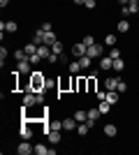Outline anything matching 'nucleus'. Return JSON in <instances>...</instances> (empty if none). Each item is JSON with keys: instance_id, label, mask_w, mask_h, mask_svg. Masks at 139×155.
<instances>
[{"instance_id": "1", "label": "nucleus", "mask_w": 139, "mask_h": 155, "mask_svg": "<svg viewBox=\"0 0 139 155\" xmlns=\"http://www.w3.org/2000/svg\"><path fill=\"white\" fill-rule=\"evenodd\" d=\"M30 88H33L35 93L46 91V79H44L42 72H33V74H30Z\"/></svg>"}, {"instance_id": "2", "label": "nucleus", "mask_w": 139, "mask_h": 155, "mask_svg": "<svg viewBox=\"0 0 139 155\" xmlns=\"http://www.w3.org/2000/svg\"><path fill=\"white\" fill-rule=\"evenodd\" d=\"M40 30H42V28H40ZM53 42H58V37H56V32H53V30H46V32L42 30V44L51 46Z\"/></svg>"}, {"instance_id": "3", "label": "nucleus", "mask_w": 139, "mask_h": 155, "mask_svg": "<svg viewBox=\"0 0 139 155\" xmlns=\"http://www.w3.org/2000/svg\"><path fill=\"white\" fill-rule=\"evenodd\" d=\"M16 153H19V155H30V153H35V146H30V143H28V139H23V141L19 143Z\"/></svg>"}, {"instance_id": "4", "label": "nucleus", "mask_w": 139, "mask_h": 155, "mask_svg": "<svg viewBox=\"0 0 139 155\" xmlns=\"http://www.w3.org/2000/svg\"><path fill=\"white\" fill-rule=\"evenodd\" d=\"M86 56H88V58H93V60L98 58V56H102V44H98V42L91 44V46H88V51H86Z\"/></svg>"}, {"instance_id": "5", "label": "nucleus", "mask_w": 139, "mask_h": 155, "mask_svg": "<svg viewBox=\"0 0 139 155\" xmlns=\"http://www.w3.org/2000/svg\"><path fill=\"white\" fill-rule=\"evenodd\" d=\"M30 65H33V63H30L28 58H23V60H16V70H19L21 74H33V72H30Z\"/></svg>"}, {"instance_id": "6", "label": "nucleus", "mask_w": 139, "mask_h": 155, "mask_svg": "<svg viewBox=\"0 0 139 155\" xmlns=\"http://www.w3.org/2000/svg\"><path fill=\"white\" fill-rule=\"evenodd\" d=\"M19 134H21V139H30V137H33V130H30V120H26V118H23V125H21Z\"/></svg>"}, {"instance_id": "7", "label": "nucleus", "mask_w": 139, "mask_h": 155, "mask_svg": "<svg viewBox=\"0 0 139 155\" xmlns=\"http://www.w3.org/2000/svg\"><path fill=\"white\" fill-rule=\"evenodd\" d=\"M0 30L2 32H16L19 30V23H16V21H2V23H0Z\"/></svg>"}, {"instance_id": "8", "label": "nucleus", "mask_w": 139, "mask_h": 155, "mask_svg": "<svg viewBox=\"0 0 139 155\" xmlns=\"http://www.w3.org/2000/svg\"><path fill=\"white\" fill-rule=\"evenodd\" d=\"M86 51H88V46L84 44V42H79V44H74V46H72V56H77V58L86 56Z\"/></svg>"}, {"instance_id": "9", "label": "nucleus", "mask_w": 139, "mask_h": 155, "mask_svg": "<svg viewBox=\"0 0 139 155\" xmlns=\"http://www.w3.org/2000/svg\"><path fill=\"white\" fill-rule=\"evenodd\" d=\"M118 81H121L118 74H116V77H107V79H104V88H107V91H116Z\"/></svg>"}, {"instance_id": "10", "label": "nucleus", "mask_w": 139, "mask_h": 155, "mask_svg": "<svg viewBox=\"0 0 139 155\" xmlns=\"http://www.w3.org/2000/svg\"><path fill=\"white\" fill-rule=\"evenodd\" d=\"M77 118H65L63 120V130H67V132H77Z\"/></svg>"}, {"instance_id": "11", "label": "nucleus", "mask_w": 139, "mask_h": 155, "mask_svg": "<svg viewBox=\"0 0 139 155\" xmlns=\"http://www.w3.org/2000/svg\"><path fill=\"white\" fill-rule=\"evenodd\" d=\"M111 67H114V58H111V56H104V58H100V70H111Z\"/></svg>"}, {"instance_id": "12", "label": "nucleus", "mask_w": 139, "mask_h": 155, "mask_svg": "<svg viewBox=\"0 0 139 155\" xmlns=\"http://www.w3.org/2000/svg\"><path fill=\"white\" fill-rule=\"evenodd\" d=\"M37 56H40V58H49V56H51V46L40 44V46H37Z\"/></svg>"}, {"instance_id": "13", "label": "nucleus", "mask_w": 139, "mask_h": 155, "mask_svg": "<svg viewBox=\"0 0 139 155\" xmlns=\"http://www.w3.org/2000/svg\"><path fill=\"white\" fill-rule=\"evenodd\" d=\"M100 116V109H88V123H91V127L95 125V120H98Z\"/></svg>"}, {"instance_id": "14", "label": "nucleus", "mask_w": 139, "mask_h": 155, "mask_svg": "<svg viewBox=\"0 0 139 155\" xmlns=\"http://www.w3.org/2000/svg\"><path fill=\"white\" fill-rule=\"evenodd\" d=\"M88 130H91V123H88V120H86V123H79V125H77V132H79L81 137H86Z\"/></svg>"}, {"instance_id": "15", "label": "nucleus", "mask_w": 139, "mask_h": 155, "mask_svg": "<svg viewBox=\"0 0 139 155\" xmlns=\"http://www.w3.org/2000/svg\"><path fill=\"white\" fill-rule=\"evenodd\" d=\"M111 70H114V72H123V70H125V60H123V58H116Z\"/></svg>"}, {"instance_id": "16", "label": "nucleus", "mask_w": 139, "mask_h": 155, "mask_svg": "<svg viewBox=\"0 0 139 155\" xmlns=\"http://www.w3.org/2000/svg\"><path fill=\"white\" fill-rule=\"evenodd\" d=\"M107 102L114 107V104L118 102V93H116V91H107Z\"/></svg>"}, {"instance_id": "17", "label": "nucleus", "mask_w": 139, "mask_h": 155, "mask_svg": "<svg viewBox=\"0 0 139 155\" xmlns=\"http://www.w3.org/2000/svg\"><path fill=\"white\" fill-rule=\"evenodd\" d=\"M46 137H49V141H51V143H58L60 141V130H51Z\"/></svg>"}, {"instance_id": "18", "label": "nucleus", "mask_w": 139, "mask_h": 155, "mask_svg": "<svg viewBox=\"0 0 139 155\" xmlns=\"http://www.w3.org/2000/svg\"><path fill=\"white\" fill-rule=\"evenodd\" d=\"M37 46H40V44H35V42H30V44H26V49H23V51L28 53V58H30V56H35V53H37Z\"/></svg>"}, {"instance_id": "19", "label": "nucleus", "mask_w": 139, "mask_h": 155, "mask_svg": "<svg viewBox=\"0 0 139 155\" xmlns=\"http://www.w3.org/2000/svg\"><path fill=\"white\" fill-rule=\"evenodd\" d=\"M74 118H77V123H86L88 120V111H74Z\"/></svg>"}, {"instance_id": "20", "label": "nucleus", "mask_w": 139, "mask_h": 155, "mask_svg": "<svg viewBox=\"0 0 139 155\" xmlns=\"http://www.w3.org/2000/svg\"><path fill=\"white\" fill-rule=\"evenodd\" d=\"M77 60H79L81 70H88V67H91V60H93V58H88V56H81V58H77Z\"/></svg>"}, {"instance_id": "21", "label": "nucleus", "mask_w": 139, "mask_h": 155, "mask_svg": "<svg viewBox=\"0 0 139 155\" xmlns=\"http://www.w3.org/2000/svg\"><path fill=\"white\" fill-rule=\"evenodd\" d=\"M116 132H118V130H116V125H111V123L104 125V134H107V137H116Z\"/></svg>"}, {"instance_id": "22", "label": "nucleus", "mask_w": 139, "mask_h": 155, "mask_svg": "<svg viewBox=\"0 0 139 155\" xmlns=\"http://www.w3.org/2000/svg\"><path fill=\"white\" fill-rule=\"evenodd\" d=\"M51 53H56V56H60V53H63V44H60V39L51 44Z\"/></svg>"}, {"instance_id": "23", "label": "nucleus", "mask_w": 139, "mask_h": 155, "mask_svg": "<svg viewBox=\"0 0 139 155\" xmlns=\"http://www.w3.org/2000/svg\"><path fill=\"white\" fill-rule=\"evenodd\" d=\"M98 109H100V114H109V111H111V104H109V102L104 100V102H100V107H98Z\"/></svg>"}, {"instance_id": "24", "label": "nucleus", "mask_w": 139, "mask_h": 155, "mask_svg": "<svg viewBox=\"0 0 139 155\" xmlns=\"http://www.w3.org/2000/svg\"><path fill=\"white\" fill-rule=\"evenodd\" d=\"M70 74H77V72H81V65H79V60H74V63H70Z\"/></svg>"}, {"instance_id": "25", "label": "nucleus", "mask_w": 139, "mask_h": 155, "mask_svg": "<svg viewBox=\"0 0 139 155\" xmlns=\"http://www.w3.org/2000/svg\"><path fill=\"white\" fill-rule=\"evenodd\" d=\"M127 9H130V14H137V12H139V0H130Z\"/></svg>"}, {"instance_id": "26", "label": "nucleus", "mask_w": 139, "mask_h": 155, "mask_svg": "<svg viewBox=\"0 0 139 155\" xmlns=\"http://www.w3.org/2000/svg\"><path fill=\"white\" fill-rule=\"evenodd\" d=\"M127 30H130V23H127L125 19H121L118 21V32H127Z\"/></svg>"}, {"instance_id": "27", "label": "nucleus", "mask_w": 139, "mask_h": 155, "mask_svg": "<svg viewBox=\"0 0 139 155\" xmlns=\"http://www.w3.org/2000/svg\"><path fill=\"white\" fill-rule=\"evenodd\" d=\"M95 88H98V81H95V77H91L88 79V93H98Z\"/></svg>"}, {"instance_id": "28", "label": "nucleus", "mask_w": 139, "mask_h": 155, "mask_svg": "<svg viewBox=\"0 0 139 155\" xmlns=\"http://www.w3.org/2000/svg\"><path fill=\"white\" fill-rule=\"evenodd\" d=\"M35 153H37V155H49V148L42 146V143H37V146H35Z\"/></svg>"}, {"instance_id": "29", "label": "nucleus", "mask_w": 139, "mask_h": 155, "mask_svg": "<svg viewBox=\"0 0 139 155\" xmlns=\"http://www.w3.org/2000/svg\"><path fill=\"white\" fill-rule=\"evenodd\" d=\"M104 44L107 46H116V35H107V37H104Z\"/></svg>"}, {"instance_id": "30", "label": "nucleus", "mask_w": 139, "mask_h": 155, "mask_svg": "<svg viewBox=\"0 0 139 155\" xmlns=\"http://www.w3.org/2000/svg\"><path fill=\"white\" fill-rule=\"evenodd\" d=\"M109 56H111L114 60H116V58H121V49H116V46H111V51H109Z\"/></svg>"}, {"instance_id": "31", "label": "nucleus", "mask_w": 139, "mask_h": 155, "mask_svg": "<svg viewBox=\"0 0 139 155\" xmlns=\"http://www.w3.org/2000/svg\"><path fill=\"white\" fill-rule=\"evenodd\" d=\"M14 58H16V60H23V58H28V53L19 49V51H14Z\"/></svg>"}, {"instance_id": "32", "label": "nucleus", "mask_w": 139, "mask_h": 155, "mask_svg": "<svg viewBox=\"0 0 139 155\" xmlns=\"http://www.w3.org/2000/svg\"><path fill=\"white\" fill-rule=\"evenodd\" d=\"M81 42H84L86 46H91V44H95V37H93V35H86V37L81 39Z\"/></svg>"}, {"instance_id": "33", "label": "nucleus", "mask_w": 139, "mask_h": 155, "mask_svg": "<svg viewBox=\"0 0 139 155\" xmlns=\"http://www.w3.org/2000/svg\"><path fill=\"white\" fill-rule=\"evenodd\" d=\"M7 56H9V53H7V49L2 46V49H0V65H5V58H7Z\"/></svg>"}, {"instance_id": "34", "label": "nucleus", "mask_w": 139, "mask_h": 155, "mask_svg": "<svg viewBox=\"0 0 139 155\" xmlns=\"http://www.w3.org/2000/svg\"><path fill=\"white\" fill-rule=\"evenodd\" d=\"M116 91H118V93H125V91H127V84H125V81H118V86H116Z\"/></svg>"}, {"instance_id": "35", "label": "nucleus", "mask_w": 139, "mask_h": 155, "mask_svg": "<svg viewBox=\"0 0 139 155\" xmlns=\"http://www.w3.org/2000/svg\"><path fill=\"white\" fill-rule=\"evenodd\" d=\"M28 60H30V63H33V65H37V63H40V56H37V53H35V56H30V58H28Z\"/></svg>"}, {"instance_id": "36", "label": "nucleus", "mask_w": 139, "mask_h": 155, "mask_svg": "<svg viewBox=\"0 0 139 155\" xmlns=\"http://www.w3.org/2000/svg\"><path fill=\"white\" fill-rule=\"evenodd\" d=\"M84 5H86L88 9H95V0H86V2H84Z\"/></svg>"}, {"instance_id": "37", "label": "nucleus", "mask_w": 139, "mask_h": 155, "mask_svg": "<svg viewBox=\"0 0 139 155\" xmlns=\"http://www.w3.org/2000/svg\"><path fill=\"white\" fill-rule=\"evenodd\" d=\"M56 84H58V81H53V79H46V88H53Z\"/></svg>"}, {"instance_id": "38", "label": "nucleus", "mask_w": 139, "mask_h": 155, "mask_svg": "<svg viewBox=\"0 0 139 155\" xmlns=\"http://www.w3.org/2000/svg\"><path fill=\"white\" fill-rule=\"evenodd\" d=\"M42 30H44V32L51 30V23H49V21H44V23H42Z\"/></svg>"}, {"instance_id": "39", "label": "nucleus", "mask_w": 139, "mask_h": 155, "mask_svg": "<svg viewBox=\"0 0 139 155\" xmlns=\"http://www.w3.org/2000/svg\"><path fill=\"white\" fill-rule=\"evenodd\" d=\"M95 95H98L100 102H104V100H107V93H95Z\"/></svg>"}, {"instance_id": "40", "label": "nucleus", "mask_w": 139, "mask_h": 155, "mask_svg": "<svg viewBox=\"0 0 139 155\" xmlns=\"http://www.w3.org/2000/svg\"><path fill=\"white\" fill-rule=\"evenodd\" d=\"M116 2H118V5H123V7H125V5H130V0H116Z\"/></svg>"}, {"instance_id": "41", "label": "nucleus", "mask_w": 139, "mask_h": 155, "mask_svg": "<svg viewBox=\"0 0 139 155\" xmlns=\"http://www.w3.org/2000/svg\"><path fill=\"white\" fill-rule=\"evenodd\" d=\"M9 5V0H0V7H7Z\"/></svg>"}, {"instance_id": "42", "label": "nucleus", "mask_w": 139, "mask_h": 155, "mask_svg": "<svg viewBox=\"0 0 139 155\" xmlns=\"http://www.w3.org/2000/svg\"><path fill=\"white\" fill-rule=\"evenodd\" d=\"M74 2H77V5H84V2H86V0H74Z\"/></svg>"}]
</instances>
